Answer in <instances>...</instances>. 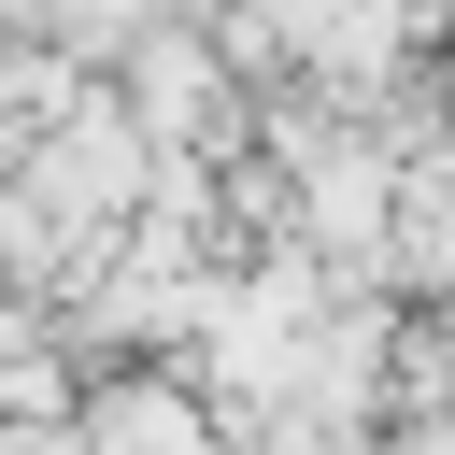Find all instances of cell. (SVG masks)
Returning <instances> with one entry per match:
<instances>
[{"label":"cell","instance_id":"6da1fadb","mask_svg":"<svg viewBox=\"0 0 455 455\" xmlns=\"http://www.w3.org/2000/svg\"><path fill=\"white\" fill-rule=\"evenodd\" d=\"M85 455H228V427L185 370H100L85 384Z\"/></svg>","mask_w":455,"mask_h":455},{"label":"cell","instance_id":"7a4b0ae2","mask_svg":"<svg viewBox=\"0 0 455 455\" xmlns=\"http://www.w3.org/2000/svg\"><path fill=\"white\" fill-rule=\"evenodd\" d=\"M85 355L43 299H0V427H85Z\"/></svg>","mask_w":455,"mask_h":455}]
</instances>
